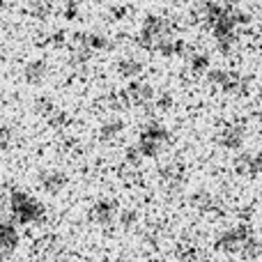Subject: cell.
<instances>
[{"label": "cell", "mask_w": 262, "mask_h": 262, "mask_svg": "<svg viewBox=\"0 0 262 262\" xmlns=\"http://www.w3.org/2000/svg\"><path fill=\"white\" fill-rule=\"evenodd\" d=\"M168 143V131L161 124H149L147 129L140 134L138 140V152L143 157H157Z\"/></svg>", "instance_id": "cell-1"}, {"label": "cell", "mask_w": 262, "mask_h": 262, "mask_svg": "<svg viewBox=\"0 0 262 262\" xmlns=\"http://www.w3.org/2000/svg\"><path fill=\"white\" fill-rule=\"evenodd\" d=\"M12 209H14V216L21 223L37 221L41 216V205L35 198H30L28 193H23V191H16L12 195Z\"/></svg>", "instance_id": "cell-2"}, {"label": "cell", "mask_w": 262, "mask_h": 262, "mask_svg": "<svg viewBox=\"0 0 262 262\" xmlns=\"http://www.w3.org/2000/svg\"><path fill=\"white\" fill-rule=\"evenodd\" d=\"M251 242V235L244 230V228H235V230L226 232V235L221 237V239L216 242V246L221 251H242L246 249Z\"/></svg>", "instance_id": "cell-3"}, {"label": "cell", "mask_w": 262, "mask_h": 262, "mask_svg": "<svg viewBox=\"0 0 262 262\" xmlns=\"http://www.w3.org/2000/svg\"><path fill=\"white\" fill-rule=\"evenodd\" d=\"M115 214H118V207H115V203H111V200H99V203L92 207L90 212V219L97 223H111L115 219Z\"/></svg>", "instance_id": "cell-4"}, {"label": "cell", "mask_w": 262, "mask_h": 262, "mask_svg": "<svg viewBox=\"0 0 262 262\" xmlns=\"http://www.w3.org/2000/svg\"><path fill=\"white\" fill-rule=\"evenodd\" d=\"M209 78H212L214 83H219V85H221L226 92H239L242 90V78L237 76V74H230V72H212V74H209Z\"/></svg>", "instance_id": "cell-5"}, {"label": "cell", "mask_w": 262, "mask_h": 262, "mask_svg": "<svg viewBox=\"0 0 262 262\" xmlns=\"http://www.w3.org/2000/svg\"><path fill=\"white\" fill-rule=\"evenodd\" d=\"M39 184L49 193H60L67 186V177L62 172H44V175H39Z\"/></svg>", "instance_id": "cell-6"}, {"label": "cell", "mask_w": 262, "mask_h": 262, "mask_svg": "<svg viewBox=\"0 0 262 262\" xmlns=\"http://www.w3.org/2000/svg\"><path fill=\"white\" fill-rule=\"evenodd\" d=\"M242 140H244V131L239 127H235V124H232V127H226L221 131V136H219V143L228 149H237L242 145Z\"/></svg>", "instance_id": "cell-7"}, {"label": "cell", "mask_w": 262, "mask_h": 262, "mask_svg": "<svg viewBox=\"0 0 262 262\" xmlns=\"http://www.w3.org/2000/svg\"><path fill=\"white\" fill-rule=\"evenodd\" d=\"M46 76V64L44 62H30L26 69V78L28 83H41Z\"/></svg>", "instance_id": "cell-8"}, {"label": "cell", "mask_w": 262, "mask_h": 262, "mask_svg": "<svg viewBox=\"0 0 262 262\" xmlns=\"http://www.w3.org/2000/svg\"><path fill=\"white\" fill-rule=\"evenodd\" d=\"M16 244H18V235L12 230V226H5L3 228V249H5V253H9Z\"/></svg>", "instance_id": "cell-9"}, {"label": "cell", "mask_w": 262, "mask_h": 262, "mask_svg": "<svg viewBox=\"0 0 262 262\" xmlns=\"http://www.w3.org/2000/svg\"><path fill=\"white\" fill-rule=\"evenodd\" d=\"M122 76H134V74H138L140 72V64L138 62H134V60H131V62H127V60H124L122 62Z\"/></svg>", "instance_id": "cell-10"}, {"label": "cell", "mask_w": 262, "mask_h": 262, "mask_svg": "<svg viewBox=\"0 0 262 262\" xmlns=\"http://www.w3.org/2000/svg\"><path fill=\"white\" fill-rule=\"evenodd\" d=\"M207 64H209V60L205 58V55H198V58L193 60V69H195V72H203V69H207Z\"/></svg>", "instance_id": "cell-11"}]
</instances>
